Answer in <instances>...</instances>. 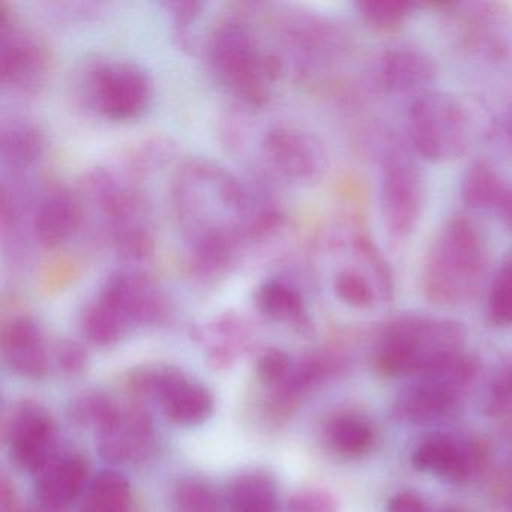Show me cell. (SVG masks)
<instances>
[{"label": "cell", "mask_w": 512, "mask_h": 512, "mask_svg": "<svg viewBox=\"0 0 512 512\" xmlns=\"http://www.w3.org/2000/svg\"><path fill=\"white\" fill-rule=\"evenodd\" d=\"M485 268L487 247L481 230L470 218H449L425 254L422 293L439 307L466 304L481 289Z\"/></svg>", "instance_id": "cell-1"}, {"label": "cell", "mask_w": 512, "mask_h": 512, "mask_svg": "<svg viewBox=\"0 0 512 512\" xmlns=\"http://www.w3.org/2000/svg\"><path fill=\"white\" fill-rule=\"evenodd\" d=\"M467 331L451 319L403 316L392 320L376 350L383 376H418L464 352Z\"/></svg>", "instance_id": "cell-2"}, {"label": "cell", "mask_w": 512, "mask_h": 512, "mask_svg": "<svg viewBox=\"0 0 512 512\" xmlns=\"http://www.w3.org/2000/svg\"><path fill=\"white\" fill-rule=\"evenodd\" d=\"M409 130L421 157L431 163H448L469 148L472 116L454 95L428 91L410 106Z\"/></svg>", "instance_id": "cell-3"}, {"label": "cell", "mask_w": 512, "mask_h": 512, "mask_svg": "<svg viewBox=\"0 0 512 512\" xmlns=\"http://www.w3.org/2000/svg\"><path fill=\"white\" fill-rule=\"evenodd\" d=\"M478 373V362L466 352L425 373L401 389L392 416L409 425L430 424L448 416Z\"/></svg>", "instance_id": "cell-4"}, {"label": "cell", "mask_w": 512, "mask_h": 512, "mask_svg": "<svg viewBox=\"0 0 512 512\" xmlns=\"http://www.w3.org/2000/svg\"><path fill=\"white\" fill-rule=\"evenodd\" d=\"M209 56L214 70L236 97L251 106H263L269 98V80L247 26L238 22L218 25L209 40Z\"/></svg>", "instance_id": "cell-5"}, {"label": "cell", "mask_w": 512, "mask_h": 512, "mask_svg": "<svg viewBox=\"0 0 512 512\" xmlns=\"http://www.w3.org/2000/svg\"><path fill=\"white\" fill-rule=\"evenodd\" d=\"M134 394L154 401L167 421L178 427H199L214 413L215 400L205 385L173 365H151L131 374Z\"/></svg>", "instance_id": "cell-6"}, {"label": "cell", "mask_w": 512, "mask_h": 512, "mask_svg": "<svg viewBox=\"0 0 512 512\" xmlns=\"http://www.w3.org/2000/svg\"><path fill=\"white\" fill-rule=\"evenodd\" d=\"M424 206V175L418 164L403 149H389L382 160L380 182V211L389 235L397 239L412 235Z\"/></svg>", "instance_id": "cell-7"}, {"label": "cell", "mask_w": 512, "mask_h": 512, "mask_svg": "<svg viewBox=\"0 0 512 512\" xmlns=\"http://www.w3.org/2000/svg\"><path fill=\"white\" fill-rule=\"evenodd\" d=\"M89 97L104 118L128 121L142 115L151 103L152 82L134 62H103L91 70Z\"/></svg>", "instance_id": "cell-8"}, {"label": "cell", "mask_w": 512, "mask_h": 512, "mask_svg": "<svg viewBox=\"0 0 512 512\" xmlns=\"http://www.w3.org/2000/svg\"><path fill=\"white\" fill-rule=\"evenodd\" d=\"M5 440L13 463L34 476L61 451L55 419L43 404L32 400L22 401L11 410Z\"/></svg>", "instance_id": "cell-9"}, {"label": "cell", "mask_w": 512, "mask_h": 512, "mask_svg": "<svg viewBox=\"0 0 512 512\" xmlns=\"http://www.w3.org/2000/svg\"><path fill=\"white\" fill-rule=\"evenodd\" d=\"M101 304L112 310L128 329L157 325L169 313L166 296L137 272H116L107 278L97 296Z\"/></svg>", "instance_id": "cell-10"}, {"label": "cell", "mask_w": 512, "mask_h": 512, "mask_svg": "<svg viewBox=\"0 0 512 512\" xmlns=\"http://www.w3.org/2000/svg\"><path fill=\"white\" fill-rule=\"evenodd\" d=\"M263 155L278 175L295 184L320 181L328 158L319 140L287 127H274L263 137Z\"/></svg>", "instance_id": "cell-11"}, {"label": "cell", "mask_w": 512, "mask_h": 512, "mask_svg": "<svg viewBox=\"0 0 512 512\" xmlns=\"http://www.w3.org/2000/svg\"><path fill=\"white\" fill-rule=\"evenodd\" d=\"M419 472L430 473L451 484H464L481 472L484 449L466 437L436 433L422 440L412 454Z\"/></svg>", "instance_id": "cell-12"}, {"label": "cell", "mask_w": 512, "mask_h": 512, "mask_svg": "<svg viewBox=\"0 0 512 512\" xmlns=\"http://www.w3.org/2000/svg\"><path fill=\"white\" fill-rule=\"evenodd\" d=\"M100 457L110 464L142 463L155 451L154 422L140 407H121L112 424L95 434Z\"/></svg>", "instance_id": "cell-13"}, {"label": "cell", "mask_w": 512, "mask_h": 512, "mask_svg": "<svg viewBox=\"0 0 512 512\" xmlns=\"http://www.w3.org/2000/svg\"><path fill=\"white\" fill-rule=\"evenodd\" d=\"M89 481V463L85 455L73 449H61L35 476L40 505L47 511H65L82 500Z\"/></svg>", "instance_id": "cell-14"}, {"label": "cell", "mask_w": 512, "mask_h": 512, "mask_svg": "<svg viewBox=\"0 0 512 512\" xmlns=\"http://www.w3.org/2000/svg\"><path fill=\"white\" fill-rule=\"evenodd\" d=\"M2 355L11 371L28 379L46 377L50 353L40 325L32 317L11 320L2 332Z\"/></svg>", "instance_id": "cell-15"}, {"label": "cell", "mask_w": 512, "mask_h": 512, "mask_svg": "<svg viewBox=\"0 0 512 512\" xmlns=\"http://www.w3.org/2000/svg\"><path fill=\"white\" fill-rule=\"evenodd\" d=\"M436 77L433 59L413 47H395L380 59V85L389 94H425Z\"/></svg>", "instance_id": "cell-16"}, {"label": "cell", "mask_w": 512, "mask_h": 512, "mask_svg": "<svg viewBox=\"0 0 512 512\" xmlns=\"http://www.w3.org/2000/svg\"><path fill=\"white\" fill-rule=\"evenodd\" d=\"M340 368V361L325 353L308 355L293 362L287 376L271 388V409L277 415H286L329 377L335 376Z\"/></svg>", "instance_id": "cell-17"}, {"label": "cell", "mask_w": 512, "mask_h": 512, "mask_svg": "<svg viewBox=\"0 0 512 512\" xmlns=\"http://www.w3.org/2000/svg\"><path fill=\"white\" fill-rule=\"evenodd\" d=\"M0 77L11 88H34L44 71V56L40 47L23 32L2 23Z\"/></svg>", "instance_id": "cell-18"}, {"label": "cell", "mask_w": 512, "mask_h": 512, "mask_svg": "<svg viewBox=\"0 0 512 512\" xmlns=\"http://www.w3.org/2000/svg\"><path fill=\"white\" fill-rule=\"evenodd\" d=\"M80 223V206L67 191L47 193L35 208L34 233L43 247L55 250L64 245Z\"/></svg>", "instance_id": "cell-19"}, {"label": "cell", "mask_w": 512, "mask_h": 512, "mask_svg": "<svg viewBox=\"0 0 512 512\" xmlns=\"http://www.w3.org/2000/svg\"><path fill=\"white\" fill-rule=\"evenodd\" d=\"M229 512H280L277 479L263 469H250L235 476L227 494Z\"/></svg>", "instance_id": "cell-20"}, {"label": "cell", "mask_w": 512, "mask_h": 512, "mask_svg": "<svg viewBox=\"0 0 512 512\" xmlns=\"http://www.w3.org/2000/svg\"><path fill=\"white\" fill-rule=\"evenodd\" d=\"M256 305L268 319L292 326L304 334L310 332L311 319L307 305L295 287L280 280L266 281L257 290Z\"/></svg>", "instance_id": "cell-21"}, {"label": "cell", "mask_w": 512, "mask_h": 512, "mask_svg": "<svg viewBox=\"0 0 512 512\" xmlns=\"http://www.w3.org/2000/svg\"><path fill=\"white\" fill-rule=\"evenodd\" d=\"M325 440L334 454L343 458H361L376 445L377 433L370 419L359 413L343 412L329 419Z\"/></svg>", "instance_id": "cell-22"}, {"label": "cell", "mask_w": 512, "mask_h": 512, "mask_svg": "<svg viewBox=\"0 0 512 512\" xmlns=\"http://www.w3.org/2000/svg\"><path fill=\"white\" fill-rule=\"evenodd\" d=\"M79 512H137L130 481L118 470H100L89 481Z\"/></svg>", "instance_id": "cell-23"}, {"label": "cell", "mask_w": 512, "mask_h": 512, "mask_svg": "<svg viewBox=\"0 0 512 512\" xmlns=\"http://www.w3.org/2000/svg\"><path fill=\"white\" fill-rule=\"evenodd\" d=\"M511 185L487 161H475L461 179V199L467 208L496 212Z\"/></svg>", "instance_id": "cell-24"}, {"label": "cell", "mask_w": 512, "mask_h": 512, "mask_svg": "<svg viewBox=\"0 0 512 512\" xmlns=\"http://www.w3.org/2000/svg\"><path fill=\"white\" fill-rule=\"evenodd\" d=\"M43 136L28 122H13L2 130V160L13 170H25L40 158Z\"/></svg>", "instance_id": "cell-25"}, {"label": "cell", "mask_w": 512, "mask_h": 512, "mask_svg": "<svg viewBox=\"0 0 512 512\" xmlns=\"http://www.w3.org/2000/svg\"><path fill=\"white\" fill-rule=\"evenodd\" d=\"M214 335L218 340L212 341L208 347V361L215 370H227L235 364L245 347H247L248 332L238 320H221L215 325Z\"/></svg>", "instance_id": "cell-26"}, {"label": "cell", "mask_w": 512, "mask_h": 512, "mask_svg": "<svg viewBox=\"0 0 512 512\" xmlns=\"http://www.w3.org/2000/svg\"><path fill=\"white\" fill-rule=\"evenodd\" d=\"M80 323L86 340L100 347L113 346L130 332L124 322L98 299L85 308Z\"/></svg>", "instance_id": "cell-27"}, {"label": "cell", "mask_w": 512, "mask_h": 512, "mask_svg": "<svg viewBox=\"0 0 512 512\" xmlns=\"http://www.w3.org/2000/svg\"><path fill=\"white\" fill-rule=\"evenodd\" d=\"M172 512H220V500L211 482L185 476L176 482L170 499Z\"/></svg>", "instance_id": "cell-28"}, {"label": "cell", "mask_w": 512, "mask_h": 512, "mask_svg": "<svg viewBox=\"0 0 512 512\" xmlns=\"http://www.w3.org/2000/svg\"><path fill=\"white\" fill-rule=\"evenodd\" d=\"M121 407L101 392H89L71 403L70 416L77 425L97 434L115 421Z\"/></svg>", "instance_id": "cell-29"}, {"label": "cell", "mask_w": 512, "mask_h": 512, "mask_svg": "<svg viewBox=\"0 0 512 512\" xmlns=\"http://www.w3.org/2000/svg\"><path fill=\"white\" fill-rule=\"evenodd\" d=\"M332 287H334L335 296L343 304L359 310L374 307L377 301L383 298L377 284L356 269H343L338 272Z\"/></svg>", "instance_id": "cell-30"}, {"label": "cell", "mask_w": 512, "mask_h": 512, "mask_svg": "<svg viewBox=\"0 0 512 512\" xmlns=\"http://www.w3.org/2000/svg\"><path fill=\"white\" fill-rule=\"evenodd\" d=\"M356 8L361 19L374 31L392 32L406 22L415 5L407 0H361Z\"/></svg>", "instance_id": "cell-31"}, {"label": "cell", "mask_w": 512, "mask_h": 512, "mask_svg": "<svg viewBox=\"0 0 512 512\" xmlns=\"http://www.w3.org/2000/svg\"><path fill=\"white\" fill-rule=\"evenodd\" d=\"M488 313L496 325H512V256L505 259L491 281Z\"/></svg>", "instance_id": "cell-32"}, {"label": "cell", "mask_w": 512, "mask_h": 512, "mask_svg": "<svg viewBox=\"0 0 512 512\" xmlns=\"http://www.w3.org/2000/svg\"><path fill=\"white\" fill-rule=\"evenodd\" d=\"M484 412L490 416L512 413V362L500 367L488 382L482 398Z\"/></svg>", "instance_id": "cell-33"}, {"label": "cell", "mask_w": 512, "mask_h": 512, "mask_svg": "<svg viewBox=\"0 0 512 512\" xmlns=\"http://www.w3.org/2000/svg\"><path fill=\"white\" fill-rule=\"evenodd\" d=\"M293 361L283 350L269 347L260 353L256 362V373L260 382L269 389L281 382L292 368Z\"/></svg>", "instance_id": "cell-34"}, {"label": "cell", "mask_w": 512, "mask_h": 512, "mask_svg": "<svg viewBox=\"0 0 512 512\" xmlns=\"http://www.w3.org/2000/svg\"><path fill=\"white\" fill-rule=\"evenodd\" d=\"M289 512H340V506L328 490L302 488L290 497Z\"/></svg>", "instance_id": "cell-35"}, {"label": "cell", "mask_w": 512, "mask_h": 512, "mask_svg": "<svg viewBox=\"0 0 512 512\" xmlns=\"http://www.w3.org/2000/svg\"><path fill=\"white\" fill-rule=\"evenodd\" d=\"M55 364L67 377H80L89 367L88 353L82 344L73 340H64L56 346Z\"/></svg>", "instance_id": "cell-36"}, {"label": "cell", "mask_w": 512, "mask_h": 512, "mask_svg": "<svg viewBox=\"0 0 512 512\" xmlns=\"http://www.w3.org/2000/svg\"><path fill=\"white\" fill-rule=\"evenodd\" d=\"M386 512H430V509L418 493L400 491L389 499Z\"/></svg>", "instance_id": "cell-37"}, {"label": "cell", "mask_w": 512, "mask_h": 512, "mask_svg": "<svg viewBox=\"0 0 512 512\" xmlns=\"http://www.w3.org/2000/svg\"><path fill=\"white\" fill-rule=\"evenodd\" d=\"M166 7L169 8L176 26L181 28L182 32V29L188 28V25L199 16L203 5L200 2H194V0H185V2H169Z\"/></svg>", "instance_id": "cell-38"}, {"label": "cell", "mask_w": 512, "mask_h": 512, "mask_svg": "<svg viewBox=\"0 0 512 512\" xmlns=\"http://www.w3.org/2000/svg\"><path fill=\"white\" fill-rule=\"evenodd\" d=\"M0 509L2 512H40L35 508H26L17 500L16 491L8 484L7 479L2 482V499H0Z\"/></svg>", "instance_id": "cell-39"}, {"label": "cell", "mask_w": 512, "mask_h": 512, "mask_svg": "<svg viewBox=\"0 0 512 512\" xmlns=\"http://www.w3.org/2000/svg\"><path fill=\"white\" fill-rule=\"evenodd\" d=\"M494 214L499 215L500 220L505 223V226L508 227L509 230H512V185L509 187V190L506 191L505 197H503L500 205L497 206Z\"/></svg>", "instance_id": "cell-40"}, {"label": "cell", "mask_w": 512, "mask_h": 512, "mask_svg": "<svg viewBox=\"0 0 512 512\" xmlns=\"http://www.w3.org/2000/svg\"><path fill=\"white\" fill-rule=\"evenodd\" d=\"M500 128H502L503 139H505L506 145H508L509 149L512 151V106L509 107L505 115H503Z\"/></svg>", "instance_id": "cell-41"}, {"label": "cell", "mask_w": 512, "mask_h": 512, "mask_svg": "<svg viewBox=\"0 0 512 512\" xmlns=\"http://www.w3.org/2000/svg\"><path fill=\"white\" fill-rule=\"evenodd\" d=\"M442 512H466V511H463V509H458V508H446V509H443Z\"/></svg>", "instance_id": "cell-42"}, {"label": "cell", "mask_w": 512, "mask_h": 512, "mask_svg": "<svg viewBox=\"0 0 512 512\" xmlns=\"http://www.w3.org/2000/svg\"><path fill=\"white\" fill-rule=\"evenodd\" d=\"M509 500H511V508H512V478H511V490H509Z\"/></svg>", "instance_id": "cell-43"}]
</instances>
